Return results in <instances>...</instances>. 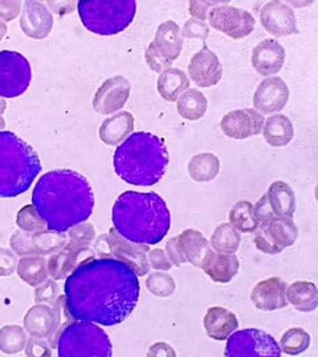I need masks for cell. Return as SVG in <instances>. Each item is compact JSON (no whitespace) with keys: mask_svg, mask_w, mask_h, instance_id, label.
Masks as SVG:
<instances>
[{"mask_svg":"<svg viewBox=\"0 0 318 357\" xmlns=\"http://www.w3.org/2000/svg\"><path fill=\"white\" fill-rule=\"evenodd\" d=\"M20 28L28 38L38 40L47 38L53 28V15L41 1H26Z\"/></svg>","mask_w":318,"mask_h":357,"instance_id":"cell-20","label":"cell"},{"mask_svg":"<svg viewBox=\"0 0 318 357\" xmlns=\"http://www.w3.org/2000/svg\"><path fill=\"white\" fill-rule=\"evenodd\" d=\"M27 356H51V348L44 337H34L27 342Z\"/></svg>","mask_w":318,"mask_h":357,"instance_id":"cell-50","label":"cell"},{"mask_svg":"<svg viewBox=\"0 0 318 357\" xmlns=\"http://www.w3.org/2000/svg\"><path fill=\"white\" fill-rule=\"evenodd\" d=\"M179 246L186 261L196 268H203L212 248L203 234L196 229H186L178 236Z\"/></svg>","mask_w":318,"mask_h":357,"instance_id":"cell-23","label":"cell"},{"mask_svg":"<svg viewBox=\"0 0 318 357\" xmlns=\"http://www.w3.org/2000/svg\"><path fill=\"white\" fill-rule=\"evenodd\" d=\"M187 72L195 85L199 88H211L220 82L223 65L217 54L204 44L203 48L191 57Z\"/></svg>","mask_w":318,"mask_h":357,"instance_id":"cell-18","label":"cell"},{"mask_svg":"<svg viewBox=\"0 0 318 357\" xmlns=\"http://www.w3.org/2000/svg\"><path fill=\"white\" fill-rule=\"evenodd\" d=\"M168 153L164 141L152 132L138 131L129 135L117 147L113 166L115 174L131 185L152 187L165 176Z\"/></svg>","mask_w":318,"mask_h":357,"instance_id":"cell-4","label":"cell"},{"mask_svg":"<svg viewBox=\"0 0 318 357\" xmlns=\"http://www.w3.org/2000/svg\"><path fill=\"white\" fill-rule=\"evenodd\" d=\"M77 10L84 26L96 35L113 36L124 32L134 20V0H81Z\"/></svg>","mask_w":318,"mask_h":357,"instance_id":"cell-6","label":"cell"},{"mask_svg":"<svg viewBox=\"0 0 318 357\" xmlns=\"http://www.w3.org/2000/svg\"><path fill=\"white\" fill-rule=\"evenodd\" d=\"M147 356H177V354L171 345L166 343H155L152 345L150 351L147 352Z\"/></svg>","mask_w":318,"mask_h":357,"instance_id":"cell-54","label":"cell"},{"mask_svg":"<svg viewBox=\"0 0 318 357\" xmlns=\"http://www.w3.org/2000/svg\"><path fill=\"white\" fill-rule=\"evenodd\" d=\"M268 202L276 216L292 218L296 213V195L285 181H273L267 192Z\"/></svg>","mask_w":318,"mask_h":357,"instance_id":"cell-28","label":"cell"},{"mask_svg":"<svg viewBox=\"0 0 318 357\" xmlns=\"http://www.w3.org/2000/svg\"><path fill=\"white\" fill-rule=\"evenodd\" d=\"M226 1H190L189 3V11L194 16L195 20L204 22L207 19V13L208 10H212L217 6H223Z\"/></svg>","mask_w":318,"mask_h":357,"instance_id":"cell-48","label":"cell"},{"mask_svg":"<svg viewBox=\"0 0 318 357\" xmlns=\"http://www.w3.org/2000/svg\"><path fill=\"white\" fill-rule=\"evenodd\" d=\"M264 115L254 109H239L224 115L220 128L232 139H247L263 132Z\"/></svg>","mask_w":318,"mask_h":357,"instance_id":"cell-14","label":"cell"},{"mask_svg":"<svg viewBox=\"0 0 318 357\" xmlns=\"http://www.w3.org/2000/svg\"><path fill=\"white\" fill-rule=\"evenodd\" d=\"M31 79V65L22 53L0 52V97H20L29 88Z\"/></svg>","mask_w":318,"mask_h":357,"instance_id":"cell-9","label":"cell"},{"mask_svg":"<svg viewBox=\"0 0 318 357\" xmlns=\"http://www.w3.org/2000/svg\"><path fill=\"white\" fill-rule=\"evenodd\" d=\"M145 59H146V63L149 65V68L155 73H164L173 65V61L166 59L165 56L155 47L154 41L145 52Z\"/></svg>","mask_w":318,"mask_h":357,"instance_id":"cell-43","label":"cell"},{"mask_svg":"<svg viewBox=\"0 0 318 357\" xmlns=\"http://www.w3.org/2000/svg\"><path fill=\"white\" fill-rule=\"evenodd\" d=\"M208 22L214 29L233 40L250 36L256 26L252 13L226 4L214 7L208 15Z\"/></svg>","mask_w":318,"mask_h":357,"instance_id":"cell-11","label":"cell"},{"mask_svg":"<svg viewBox=\"0 0 318 357\" xmlns=\"http://www.w3.org/2000/svg\"><path fill=\"white\" fill-rule=\"evenodd\" d=\"M287 52L279 41L267 38L254 47L251 63L260 76H273L279 73L285 63Z\"/></svg>","mask_w":318,"mask_h":357,"instance_id":"cell-19","label":"cell"},{"mask_svg":"<svg viewBox=\"0 0 318 357\" xmlns=\"http://www.w3.org/2000/svg\"><path fill=\"white\" fill-rule=\"evenodd\" d=\"M180 35H182V38H201L202 41H205L210 35V28L204 22L189 19V20H186L185 26H182Z\"/></svg>","mask_w":318,"mask_h":357,"instance_id":"cell-46","label":"cell"},{"mask_svg":"<svg viewBox=\"0 0 318 357\" xmlns=\"http://www.w3.org/2000/svg\"><path fill=\"white\" fill-rule=\"evenodd\" d=\"M6 33H7V26L4 22L0 20V41L6 36Z\"/></svg>","mask_w":318,"mask_h":357,"instance_id":"cell-55","label":"cell"},{"mask_svg":"<svg viewBox=\"0 0 318 357\" xmlns=\"http://www.w3.org/2000/svg\"><path fill=\"white\" fill-rule=\"evenodd\" d=\"M59 298H60V287L56 282H53V280L45 281L44 284L41 283V286H38L35 291L36 303L53 306Z\"/></svg>","mask_w":318,"mask_h":357,"instance_id":"cell-44","label":"cell"},{"mask_svg":"<svg viewBox=\"0 0 318 357\" xmlns=\"http://www.w3.org/2000/svg\"><path fill=\"white\" fill-rule=\"evenodd\" d=\"M242 243L240 231L235 229L229 222L219 225L211 236L210 245L217 253L235 255Z\"/></svg>","mask_w":318,"mask_h":357,"instance_id":"cell-35","label":"cell"},{"mask_svg":"<svg viewBox=\"0 0 318 357\" xmlns=\"http://www.w3.org/2000/svg\"><path fill=\"white\" fill-rule=\"evenodd\" d=\"M263 135L269 146L284 147L289 144L294 137L292 121L287 115H272L264 122Z\"/></svg>","mask_w":318,"mask_h":357,"instance_id":"cell-29","label":"cell"},{"mask_svg":"<svg viewBox=\"0 0 318 357\" xmlns=\"http://www.w3.org/2000/svg\"><path fill=\"white\" fill-rule=\"evenodd\" d=\"M310 345V335L298 327L289 328L288 331L284 332L281 336L280 349L285 355L289 356H297L306 349Z\"/></svg>","mask_w":318,"mask_h":357,"instance_id":"cell-38","label":"cell"},{"mask_svg":"<svg viewBox=\"0 0 318 357\" xmlns=\"http://www.w3.org/2000/svg\"><path fill=\"white\" fill-rule=\"evenodd\" d=\"M287 301L301 312H312L318 306L317 286L313 282H293L287 289Z\"/></svg>","mask_w":318,"mask_h":357,"instance_id":"cell-31","label":"cell"},{"mask_svg":"<svg viewBox=\"0 0 318 357\" xmlns=\"http://www.w3.org/2000/svg\"><path fill=\"white\" fill-rule=\"evenodd\" d=\"M190 86V79L186 73L177 68H170L161 73L157 82V89L159 91L161 97L168 101L175 102Z\"/></svg>","mask_w":318,"mask_h":357,"instance_id":"cell-30","label":"cell"},{"mask_svg":"<svg viewBox=\"0 0 318 357\" xmlns=\"http://www.w3.org/2000/svg\"><path fill=\"white\" fill-rule=\"evenodd\" d=\"M260 22L268 33L276 38H285L298 33L297 19L292 7L280 0L269 1L261 8Z\"/></svg>","mask_w":318,"mask_h":357,"instance_id":"cell-13","label":"cell"},{"mask_svg":"<svg viewBox=\"0 0 318 357\" xmlns=\"http://www.w3.org/2000/svg\"><path fill=\"white\" fill-rule=\"evenodd\" d=\"M251 301L257 310L275 311L287 307V283L279 277L259 282L251 293Z\"/></svg>","mask_w":318,"mask_h":357,"instance_id":"cell-21","label":"cell"},{"mask_svg":"<svg viewBox=\"0 0 318 357\" xmlns=\"http://www.w3.org/2000/svg\"><path fill=\"white\" fill-rule=\"evenodd\" d=\"M149 262H150V268H157V270L167 271L173 268L171 261L168 259L166 252H164L162 249L150 250L149 252Z\"/></svg>","mask_w":318,"mask_h":357,"instance_id":"cell-52","label":"cell"},{"mask_svg":"<svg viewBox=\"0 0 318 357\" xmlns=\"http://www.w3.org/2000/svg\"><path fill=\"white\" fill-rule=\"evenodd\" d=\"M146 287L155 296L167 298L175 293V281L170 274L155 271L149 274L146 280Z\"/></svg>","mask_w":318,"mask_h":357,"instance_id":"cell-40","label":"cell"},{"mask_svg":"<svg viewBox=\"0 0 318 357\" xmlns=\"http://www.w3.org/2000/svg\"><path fill=\"white\" fill-rule=\"evenodd\" d=\"M166 255L168 257V259L171 261L173 265L175 266H180L183 264H186V258L180 250V246H179L178 236L177 237H171L167 243H166Z\"/></svg>","mask_w":318,"mask_h":357,"instance_id":"cell-51","label":"cell"},{"mask_svg":"<svg viewBox=\"0 0 318 357\" xmlns=\"http://www.w3.org/2000/svg\"><path fill=\"white\" fill-rule=\"evenodd\" d=\"M187 169L192 180L198 183H208L217 178L219 175L220 160L214 153H198L191 158Z\"/></svg>","mask_w":318,"mask_h":357,"instance_id":"cell-33","label":"cell"},{"mask_svg":"<svg viewBox=\"0 0 318 357\" xmlns=\"http://www.w3.org/2000/svg\"><path fill=\"white\" fill-rule=\"evenodd\" d=\"M154 44L166 59L175 61L183 50V38L178 24L173 20L162 23L155 32Z\"/></svg>","mask_w":318,"mask_h":357,"instance_id":"cell-27","label":"cell"},{"mask_svg":"<svg viewBox=\"0 0 318 357\" xmlns=\"http://www.w3.org/2000/svg\"><path fill=\"white\" fill-rule=\"evenodd\" d=\"M289 100V88L280 77H269L261 81L254 90V106L261 114L281 112Z\"/></svg>","mask_w":318,"mask_h":357,"instance_id":"cell-17","label":"cell"},{"mask_svg":"<svg viewBox=\"0 0 318 357\" xmlns=\"http://www.w3.org/2000/svg\"><path fill=\"white\" fill-rule=\"evenodd\" d=\"M254 246L257 250L266 253V255H279L284 249L272 240L269 236L267 228H259L256 230L254 238Z\"/></svg>","mask_w":318,"mask_h":357,"instance_id":"cell-45","label":"cell"},{"mask_svg":"<svg viewBox=\"0 0 318 357\" xmlns=\"http://www.w3.org/2000/svg\"><path fill=\"white\" fill-rule=\"evenodd\" d=\"M207 98L201 90L187 89L177 100L178 114L187 121H198L207 112Z\"/></svg>","mask_w":318,"mask_h":357,"instance_id":"cell-34","label":"cell"},{"mask_svg":"<svg viewBox=\"0 0 318 357\" xmlns=\"http://www.w3.org/2000/svg\"><path fill=\"white\" fill-rule=\"evenodd\" d=\"M112 220L124 238L143 245L161 243L171 228V213L155 192H124L113 205Z\"/></svg>","mask_w":318,"mask_h":357,"instance_id":"cell-3","label":"cell"},{"mask_svg":"<svg viewBox=\"0 0 318 357\" xmlns=\"http://www.w3.org/2000/svg\"><path fill=\"white\" fill-rule=\"evenodd\" d=\"M224 356L280 357V345L276 339L263 330L248 328L232 332L227 337Z\"/></svg>","mask_w":318,"mask_h":357,"instance_id":"cell-8","label":"cell"},{"mask_svg":"<svg viewBox=\"0 0 318 357\" xmlns=\"http://www.w3.org/2000/svg\"><path fill=\"white\" fill-rule=\"evenodd\" d=\"M13 253L19 255H53L68 243L65 233L44 230L38 233L15 231L11 237Z\"/></svg>","mask_w":318,"mask_h":357,"instance_id":"cell-10","label":"cell"},{"mask_svg":"<svg viewBox=\"0 0 318 357\" xmlns=\"http://www.w3.org/2000/svg\"><path fill=\"white\" fill-rule=\"evenodd\" d=\"M229 224L242 233H254L259 229V222L254 218V205L247 200L238 202L229 211Z\"/></svg>","mask_w":318,"mask_h":357,"instance_id":"cell-37","label":"cell"},{"mask_svg":"<svg viewBox=\"0 0 318 357\" xmlns=\"http://www.w3.org/2000/svg\"><path fill=\"white\" fill-rule=\"evenodd\" d=\"M94 238H96L94 227L90 222H82L69 229L66 246L73 249H89Z\"/></svg>","mask_w":318,"mask_h":357,"instance_id":"cell-42","label":"cell"},{"mask_svg":"<svg viewBox=\"0 0 318 357\" xmlns=\"http://www.w3.org/2000/svg\"><path fill=\"white\" fill-rule=\"evenodd\" d=\"M16 224L23 231H29V233H38V231L48 230L47 224L40 217L34 205H26L19 211V213L16 216Z\"/></svg>","mask_w":318,"mask_h":357,"instance_id":"cell-41","label":"cell"},{"mask_svg":"<svg viewBox=\"0 0 318 357\" xmlns=\"http://www.w3.org/2000/svg\"><path fill=\"white\" fill-rule=\"evenodd\" d=\"M108 241V257H113L130 265L134 268L138 277L149 274L150 264L146 255L150 252L149 245L134 243L127 241L115 228L109 230L106 234Z\"/></svg>","mask_w":318,"mask_h":357,"instance_id":"cell-12","label":"cell"},{"mask_svg":"<svg viewBox=\"0 0 318 357\" xmlns=\"http://www.w3.org/2000/svg\"><path fill=\"white\" fill-rule=\"evenodd\" d=\"M32 205L48 230L65 233L93 213L94 195L85 176L72 169H55L38 178Z\"/></svg>","mask_w":318,"mask_h":357,"instance_id":"cell-2","label":"cell"},{"mask_svg":"<svg viewBox=\"0 0 318 357\" xmlns=\"http://www.w3.org/2000/svg\"><path fill=\"white\" fill-rule=\"evenodd\" d=\"M267 230L272 240L282 249L292 246L298 237V229L296 224L293 222L292 218L288 217H273L268 224Z\"/></svg>","mask_w":318,"mask_h":357,"instance_id":"cell-36","label":"cell"},{"mask_svg":"<svg viewBox=\"0 0 318 357\" xmlns=\"http://www.w3.org/2000/svg\"><path fill=\"white\" fill-rule=\"evenodd\" d=\"M27 333L20 326H6L0 330V351L13 355L26 349Z\"/></svg>","mask_w":318,"mask_h":357,"instance_id":"cell-39","label":"cell"},{"mask_svg":"<svg viewBox=\"0 0 318 357\" xmlns=\"http://www.w3.org/2000/svg\"><path fill=\"white\" fill-rule=\"evenodd\" d=\"M254 218L259 222V228H267L268 224L272 221V218L276 216L268 202L267 193H264L260 200L254 206Z\"/></svg>","mask_w":318,"mask_h":357,"instance_id":"cell-47","label":"cell"},{"mask_svg":"<svg viewBox=\"0 0 318 357\" xmlns=\"http://www.w3.org/2000/svg\"><path fill=\"white\" fill-rule=\"evenodd\" d=\"M130 97V82L124 76L108 78L102 82L93 98V107L97 113L110 115L125 106Z\"/></svg>","mask_w":318,"mask_h":357,"instance_id":"cell-15","label":"cell"},{"mask_svg":"<svg viewBox=\"0 0 318 357\" xmlns=\"http://www.w3.org/2000/svg\"><path fill=\"white\" fill-rule=\"evenodd\" d=\"M60 357H110L113 345L108 333L96 323L73 320L64 326L57 336Z\"/></svg>","mask_w":318,"mask_h":357,"instance_id":"cell-7","label":"cell"},{"mask_svg":"<svg viewBox=\"0 0 318 357\" xmlns=\"http://www.w3.org/2000/svg\"><path fill=\"white\" fill-rule=\"evenodd\" d=\"M82 257L89 258V257H93V253L90 252L89 249H73V248H69L65 245L63 249L57 250L56 253H53L50 257V259L47 262L48 274L55 281L65 280L73 271V268H76L77 265L81 262L80 259Z\"/></svg>","mask_w":318,"mask_h":357,"instance_id":"cell-24","label":"cell"},{"mask_svg":"<svg viewBox=\"0 0 318 357\" xmlns=\"http://www.w3.org/2000/svg\"><path fill=\"white\" fill-rule=\"evenodd\" d=\"M133 128H134V116L129 112H121L106 118L102 122L99 135L105 144L117 146L118 143L127 139V137L131 134Z\"/></svg>","mask_w":318,"mask_h":357,"instance_id":"cell-25","label":"cell"},{"mask_svg":"<svg viewBox=\"0 0 318 357\" xmlns=\"http://www.w3.org/2000/svg\"><path fill=\"white\" fill-rule=\"evenodd\" d=\"M40 172L36 151L11 131H0V197L28 191Z\"/></svg>","mask_w":318,"mask_h":357,"instance_id":"cell-5","label":"cell"},{"mask_svg":"<svg viewBox=\"0 0 318 357\" xmlns=\"http://www.w3.org/2000/svg\"><path fill=\"white\" fill-rule=\"evenodd\" d=\"M4 126H6V121H4V119H3V116L0 115V130L4 128Z\"/></svg>","mask_w":318,"mask_h":357,"instance_id":"cell-57","label":"cell"},{"mask_svg":"<svg viewBox=\"0 0 318 357\" xmlns=\"http://www.w3.org/2000/svg\"><path fill=\"white\" fill-rule=\"evenodd\" d=\"M6 106H7V103L0 97V115H3V113L6 112Z\"/></svg>","mask_w":318,"mask_h":357,"instance_id":"cell-56","label":"cell"},{"mask_svg":"<svg viewBox=\"0 0 318 357\" xmlns=\"http://www.w3.org/2000/svg\"><path fill=\"white\" fill-rule=\"evenodd\" d=\"M63 301L64 296L60 295V298L53 306L38 303L36 306L29 308L24 318L26 331L34 337H53L55 331L60 326V308Z\"/></svg>","mask_w":318,"mask_h":357,"instance_id":"cell-16","label":"cell"},{"mask_svg":"<svg viewBox=\"0 0 318 357\" xmlns=\"http://www.w3.org/2000/svg\"><path fill=\"white\" fill-rule=\"evenodd\" d=\"M134 268L113 257H90L66 277L65 312L73 320L112 327L131 315L140 301Z\"/></svg>","mask_w":318,"mask_h":357,"instance_id":"cell-1","label":"cell"},{"mask_svg":"<svg viewBox=\"0 0 318 357\" xmlns=\"http://www.w3.org/2000/svg\"><path fill=\"white\" fill-rule=\"evenodd\" d=\"M203 324L208 337L217 342H223L232 332L236 331L239 327V320L232 311L215 306L207 310Z\"/></svg>","mask_w":318,"mask_h":357,"instance_id":"cell-22","label":"cell"},{"mask_svg":"<svg viewBox=\"0 0 318 357\" xmlns=\"http://www.w3.org/2000/svg\"><path fill=\"white\" fill-rule=\"evenodd\" d=\"M22 8L20 1H0V19L6 22L13 20Z\"/></svg>","mask_w":318,"mask_h":357,"instance_id":"cell-53","label":"cell"},{"mask_svg":"<svg viewBox=\"0 0 318 357\" xmlns=\"http://www.w3.org/2000/svg\"><path fill=\"white\" fill-rule=\"evenodd\" d=\"M17 266L16 255L10 249L0 248V277H10Z\"/></svg>","mask_w":318,"mask_h":357,"instance_id":"cell-49","label":"cell"},{"mask_svg":"<svg viewBox=\"0 0 318 357\" xmlns=\"http://www.w3.org/2000/svg\"><path fill=\"white\" fill-rule=\"evenodd\" d=\"M239 258L235 255L212 253L204 264V273L211 281L217 283H229L239 273Z\"/></svg>","mask_w":318,"mask_h":357,"instance_id":"cell-26","label":"cell"},{"mask_svg":"<svg viewBox=\"0 0 318 357\" xmlns=\"http://www.w3.org/2000/svg\"><path fill=\"white\" fill-rule=\"evenodd\" d=\"M17 275L27 284L38 287L43 282L47 281L48 268L44 255H26L17 261L16 266Z\"/></svg>","mask_w":318,"mask_h":357,"instance_id":"cell-32","label":"cell"}]
</instances>
